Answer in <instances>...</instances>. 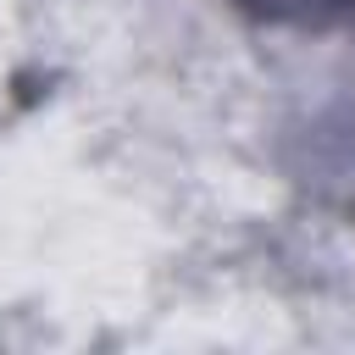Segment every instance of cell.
<instances>
[{"label":"cell","mask_w":355,"mask_h":355,"mask_svg":"<svg viewBox=\"0 0 355 355\" xmlns=\"http://www.w3.org/2000/svg\"><path fill=\"white\" fill-rule=\"evenodd\" d=\"M239 6L305 28H355V0H239Z\"/></svg>","instance_id":"obj_1"}]
</instances>
